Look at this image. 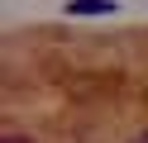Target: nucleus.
<instances>
[{
  "instance_id": "obj_2",
  "label": "nucleus",
  "mask_w": 148,
  "mask_h": 143,
  "mask_svg": "<svg viewBox=\"0 0 148 143\" xmlns=\"http://www.w3.org/2000/svg\"><path fill=\"white\" fill-rule=\"evenodd\" d=\"M0 143H29V138H19V133H5V138H0Z\"/></svg>"
},
{
  "instance_id": "obj_3",
  "label": "nucleus",
  "mask_w": 148,
  "mask_h": 143,
  "mask_svg": "<svg viewBox=\"0 0 148 143\" xmlns=\"http://www.w3.org/2000/svg\"><path fill=\"white\" fill-rule=\"evenodd\" d=\"M129 143H148V129H143V133H134V138H129Z\"/></svg>"
},
{
  "instance_id": "obj_1",
  "label": "nucleus",
  "mask_w": 148,
  "mask_h": 143,
  "mask_svg": "<svg viewBox=\"0 0 148 143\" xmlns=\"http://www.w3.org/2000/svg\"><path fill=\"white\" fill-rule=\"evenodd\" d=\"M115 0H67V14L72 19H100V14H115Z\"/></svg>"
}]
</instances>
